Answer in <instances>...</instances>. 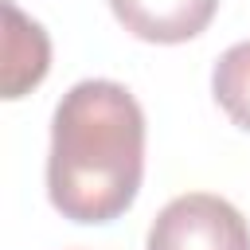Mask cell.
Here are the masks:
<instances>
[{
  "mask_svg": "<svg viewBox=\"0 0 250 250\" xmlns=\"http://www.w3.org/2000/svg\"><path fill=\"white\" fill-rule=\"evenodd\" d=\"M145 176V113L109 78L74 82L55 105L47 195L70 223H109L125 215Z\"/></svg>",
  "mask_w": 250,
  "mask_h": 250,
  "instance_id": "1",
  "label": "cell"
},
{
  "mask_svg": "<svg viewBox=\"0 0 250 250\" xmlns=\"http://www.w3.org/2000/svg\"><path fill=\"white\" fill-rule=\"evenodd\" d=\"M148 250H250V223L223 195L188 191L152 219Z\"/></svg>",
  "mask_w": 250,
  "mask_h": 250,
  "instance_id": "2",
  "label": "cell"
},
{
  "mask_svg": "<svg viewBox=\"0 0 250 250\" xmlns=\"http://www.w3.org/2000/svg\"><path fill=\"white\" fill-rule=\"evenodd\" d=\"M117 23L125 31H133L137 39H148V43H184V39H195L219 0H109Z\"/></svg>",
  "mask_w": 250,
  "mask_h": 250,
  "instance_id": "3",
  "label": "cell"
},
{
  "mask_svg": "<svg viewBox=\"0 0 250 250\" xmlns=\"http://www.w3.org/2000/svg\"><path fill=\"white\" fill-rule=\"evenodd\" d=\"M4 98H23L51 66V39L12 0H4Z\"/></svg>",
  "mask_w": 250,
  "mask_h": 250,
  "instance_id": "4",
  "label": "cell"
},
{
  "mask_svg": "<svg viewBox=\"0 0 250 250\" xmlns=\"http://www.w3.org/2000/svg\"><path fill=\"white\" fill-rule=\"evenodd\" d=\"M211 90H215V102L223 105V113L250 129V39L227 47L211 70Z\"/></svg>",
  "mask_w": 250,
  "mask_h": 250,
  "instance_id": "5",
  "label": "cell"
}]
</instances>
